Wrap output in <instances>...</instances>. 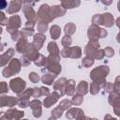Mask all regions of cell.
Masks as SVG:
<instances>
[{
	"mask_svg": "<svg viewBox=\"0 0 120 120\" xmlns=\"http://www.w3.org/2000/svg\"><path fill=\"white\" fill-rule=\"evenodd\" d=\"M104 120H116L115 118H112L110 114H106L105 117H104Z\"/></svg>",
	"mask_w": 120,
	"mask_h": 120,
	"instance_id": "obj_50",
	"label": "cell"
},
{
	"mask_svg": "<svg viewBox=\"0 0 120 120\" xmlns=\"http://www.w3.org/2000/svg\"><path fill=\"white\" fill-rule=\"evenodd\" d=\"M82 51L79 47H68L61 51V55L63 57H71V58H79L81 57Z\"/></svg>",
	"mask_w": 120,
	"mask_h": 120,
	"instance_id": "obj_7",
	"label": "cell"
},
{
	"mask_svg": "<svg viewBox=\"0 0 120 120\" xmlns=\"http://www.w3.org/2000/svg\"><path fill=\"white\" fill-rule=\"evenodd\" d=\"M32 94H33V89H32V88H28V89H26L25 91H23L22 93L19 94V98L28 99V98H30V96H32Z\"/></svg>",
	"mask_w": 120,
	"mask_h": 120,
	"instance_id": "obj_32",
	"label": "cell"
},
{
	"mask_svg": "<svg viewBox=\"0 0 120 120\" xmlns=\"http://www.w3.org/2000/svg\"><path fill=\"white\" fill-rule=\"evenodd\" d=\"M13 54H14V50L10 48V49H8L4 54L0 55V67L5 66V65L9 61V59L13 56Z\"/></svg>",
	"mask_w": 120,
	"mask_h": 120,
	"instance_id": "obj_17",
	"label": "cell"
},
{
	"mask_svg": "<svg viewBox=\"0 0 120 120\" xmlns=\"http://www.w3.org/2000/svg\"><path fill=\"white\" fill-rule=\"evenodd\" d=\"M21 108H26L28 105H29V100L26 99V98H18V103H17Z\"/></svg>",
	"mask_w": 120,
	"mask_h": 120,
	"instance_id": "obj_35",
	"label": "cell"
},
{
	"mask_svg": "<svg viewBox=\"0 0 120 120\" xmlns=\"http://www.w3.org/2000/svg\"><path fill=\"white\" fill-rule=\"evenodd\" d=\"M8 90V85L5 82H0V94L2 93H7Z\"/></svg>",
	"mask_w": 120,
	"mask_h": 120,
	"instance_id": "obj_42",
	"label": "cell"
},
{
	"mask_svg": "<svg viewBox=\"0 0 120 120\" xmlns=\"http://www.w3.org/2000/svg\"><path fill=\"white\" fill-rule=\"evenodd\" d=\"M46 69L52 72L53 75H58L61 72V66L59 65L58 62H52V61H48L47 60V65H46Z\"/></svg>",
	"mask_w": 120,
	"mask_h": 120,
	"instance_id": "obj_10",
	"label": "cell"
},
{
	"mask_svg": "<svg viewBox=\"0 0 120 120\" xmlns=\"http://www.w3.org/2000/svg\"><path fill=\"white\" fill-rule=\"evenodd\" d=\"M21 60H22V66H28L29 64H30V60L25 56V55H23V56H22V58H21Z\"/></svg>",
	"mask_w": 120,
	"mask_h": 120,
	"instance_id": "obj_47",
	"label": "cell"
},
{
	"mask_svg": "<svg viewBox=\"0 0 120 120\" xmlns=\"http://www.w3.org/2000/svg\"><path fill=\"white\" fill-rule=\"evenodd\" d=\"M38 18L39 19V21L41 22H44V23H48L52 20L51 17V14H50V8L48 5L44 4L40 7V8L38 12Z\"/></svg>",
	"mask_w": 120,
	"mask_h": 120,
	"instance_id": "obj_4",
	"label": "cell"
},
{
	"mask_svg": "<svg viewBox=\"0 0 120 120\" xmlns=\"http://www.w3.org/2000/svg\"><path fill=\"white\" fill-rule=\"evenodd\" d=\"M7 23H8V19L5 17L4 13L0 12V24L5 25V24H7Z\"/></svg>",
	"mask_w": 120,
	"mask_h": 120,
	"instance_id": "obj_45",
	"label": "cell"
},
{
	"mask_svg": "<svg viewBox=\"0 0 120 120\" xmlns=\"http://www.w3.org/2000/svg\"><path fill=\"white\" fill-rule=\"evenodd\" d=\"M9 86L14 93L19 95L24 91V88L26 86V82L23 80H22L21 78H15V79H12L10 81Z\"/></svg>",
	"mask_w": 120,
	"mask_h": 120,
	"instance_id": "obj_3",
	"label": "cell"
},
{
	"mask_svg": "<svg viewBox=\"0 0 120 120\" xmlns=\"http://www.w3.org/2000/svg\"><path fill=\"white\" fill-rule=\"evenodd\" d=\"M70 106H71V101H70V100H68V99H63V100L60 102V104H59L58 107H59L62 111H64V110L68 109Z\"/></svg>",
	"mask_w": 120,
	"mask_h": 120,
	"instance_id": "obj_30",
	"label": "cell"
},
{
	"mask_svg": "<svg viewBox=\"0 0 120 120\" xmlns=\"http://www.w3.org/2000/svg\"><path fill=\"white\" fill-rule=\"evenodd\" d=\"M29 79H30V81L32 82H38V80H39V77L36 72H31L29 74Z\"/></svg>",
	"mask_w": 120,
	"mask_h": 120,
	"instance_id": "obj_41",
	"label": "cell"
},
{
	"mask_svg": "<svg viewBox=\"0 0 120 120\" xmlns=\"http://www.w3.org/2000/svg\"><path fill=\"white\" fill-rule=\"evenodd\" d=\"M48 51L51 55H59V49L55 42H50L48 45Z\"/></svg>",
	"mask_w": 120,
	"mask_h": 120,
	"instance_id": "obj_24",
	"label": "cell"
},
{
	"mask_svg": "<svg viewBox=\"0 0 120 120\" xmlns=\"http://www.w3.org/2000/svg\"><path fill=\"white\" fill-rule=\"evenodd\" d=\"M61 4L66 8H75V7L79 6L80 5V2L79 1H76V2L75 1H66V2L64 1Z\"/></svg>",
	"mask_w": 120,
	"mask_h": 120,
	"instance_id": "obj_28",
	"label": "cell"
},
{
	"mask_svg": "<svg viewBox=\"0 0 120 120\" xmlns=\"http://www.w3.org/2000/svg\"><path fill=\"white\" fill-rule=\"evenodd\" d=\"M94 25L95 24H102V15L100 14H98V15H95L93 17V20H92Z\"/></svg>",
	"mask_w": 120,
	"mask_h": 120,
	"instance_id": "obj_38",
	"label": "cell"
},
{
	"mask_svg": "<svg viewBox=\"0 0 120 120\" xmlns=\"http://www.w3.org/2000/svg\"><path fill=\"white\" fill-rule=\"evenodd\" d=\"M75 92V82L73 80H68L67 81L66 84V94L68 96L73 95Z\"/></svg>",
	"mask_w": 120,
	"mask_h": 120,
	"instance_id": "obj_22",
	"label": "cell"
},
{
	"mask_svg": "<svg viewBox=\"0 0 120 120\" xmlns=\"http://www.w3.org/2000/svg\"><path fill=\"white\" fill-rule=\"evenodd\" d=\"M71 44V38L69 36H65L62 39V45L65 47V48H68L69 45Z\"/></svg>",
	"mask_w": 120,
	"mask_h": 120,
	"instance_id": "obj_37",
	"label": "cell"
},
{
	"mask_svg": "<svg viewBox=\"0 0 120 120\" xmlns=\"http://www.w3.org/2000/svg\"><path fill=\"white\" fill-rule=\"evenodd\" d=\"M66 10L64 8H62V7L60 6H53L52 8H50V14L52 19L53 20L55 17H59V16H63L65 14Z\"/></svg>",
	"mask_w": 120,
	"mask_h": 120,
	"instance_id": "obj_16",
	"label": "cell"
},
{
	"mask_svg": "<svg viewBox=\"0 0 120 120\" xmlns=\"http://www.w3.org/2000/svg\"><path fill=\"white\" fill-rule=\"evenodd\" d=\"M18 103V99L16 98L13 97H0V107H4V106H8V107H12L14 105H16Z\"/></svg>",
	"mask_w": 120,
	"mask_h": 120,
	"instance_id": "obj_12",
	"label": "cell"
},
{
	"mask_svg": "<svg viewBox=\"0 0 120 120\" xmlns=\"http://www.w3.org/2000/svg\"><path fill=\"white\" fill-rule=\"evenodd\" d=\"M3 48H4V45H2V44L0 43V51H2V50H3Z\"/></svg>",
	"mask_w": 120,
	"mask_h": 120,
	"instance_id": "obj_52",
	"label": "cell"
},
{
	"mask_svg": "<svg viewBox=\"0 0 120 120\" xmlns=\"http://www.w3.org/2000/svg\"><path fill=\"white\" fill-rule=\"evenodd\" d=\"M77 92L79 95H85L88 92V83L85 81L80 82V83L77 86Z\"/></svg>",
	"mask_w": 120,
	"mask_h": 120,
	"instance_id": "obj_21",
	"label": "cell"
},
{
	"mask_svg": "<svg viewBox=\"0 0 120 120\" xmlns=\"http://www.w3.org/2000/svg\"><path fill=\"white\" fill-rule=\"evenodd\" d=\"M39 89H40V92H41V96H48V95H50V91H49V89L47 87L42 86Z\"/></svg>",
	"mask_w": 120,
	"mask_h": 120,
	"instance_id": "obj_48",
	"label": "cell"
},
{
	"mask_svg": "<svg viewBox=\"0 0 120 120\" xmlns=\"http://www.w3.org/2000/svg\"><path fill=\"white\" fill-rule=\"evenodd\" d=\"M28 45H29V43H28L27 39L24 38H20V40H19L18 43H17L16 50H17L19 52H24L26 51Z\"/></svg>",
	"mask_w": 120,
	"mask_h": 120,
	"instance_id": "obj_18",
	"label": "cell"
},
{
	"mask_svg": "<svg viewBox=\"0 0 120 120\" xmlns=\"http://www.w3.org/2000/svg\"><path fill=\"white\" fill-rule=\"evenodd\" d=\"M82 102V95H75L73 98H72V100H71V103L73 105H80L81 103Z\"/></svg>",
	"mask_w": 120,
	"mask_h": 120,
	"instance_id": "obj_34",
	"label": "cell"
},
{
	"mask_svg": "<svg viewBox=\"0 0 120 120\" xmlns=\"http://www.w3.org/2000/svg\"><path fill=\"white\" fill-rule=\"evenodd\" d=\"M59 94H57L56 92H53L52 94H50L45 99H44V101H43V106L44 107H46V108H50L52 104H54L57 100H58V98H59Z\"/></svg>",
	"mask_w": 120,
	"mask_h": 120,
	"instance_id": "obj_14",
	"label": "cell"
},
{
	"mask_svg": "<svg viewBox=\"0 0 120 120\" xmlns=\"http://www.w3.org/2000/svg\"><path fill=\"white\" fill-rule=\"evenodd\" d=\"M24 114L23 112L22 111H18V110H8V112H5V116L7 119H10V120H17L20 119L21 117H22Z\"/></svg>",
	"mask_w": 120,
	"mask_h": 120,
	"instance_id": "obj_13",
	"label": "cell"
},
{
	"mask_svg": "<svg viewBox=\"0 0 120 120\" xmlns=\"http://www.w3.org/2000/svg\"><path fill=\"white\" fill-rule=\"evenodd\" d=\"M62 110L59 108V107H57V108H55L52 112V116H53V117H55V118H59V117H61V115H62Z\"/></svg>",
	"mask_w": 120,
	"mask_h": 120,
	"instance_id": "obj_39",
	"label": "cell"
},
{
	"mask_svg": "<svg viewBox=\"0 0 120 120\" xmlns=\"http://www.w3.org/2000/svg\"><path fill=\"white\" fill-rule=\"evenodd\" d=\"M104 89H105V92H112V91L113 90V85H112V83H111V82H105Z\"/></svg>",
	"mask_w": 120,
	"mask_h": 120,
	"instance_id": "obj_44",
	"label": "cell"
},
{
	"mask_svg": "<svg viewBox=\"0 0 120 120\" xmlns=\"http://www.w3.org/2000/svg\"><path fill=\"white\" fill-rule=\"evenodd\" d=\"M113 23V18L110 13H106L102 15V24H104L107 27L112 26Z\"/></svg>",
	"mask_w": 120,
	"mask_h": 120,
	"instance_id": "obj_23",
	"label": "cell"
},
{
	"mask_svg": "<svg viewBox=\"0 0 120 120\" xmlns=\"http://www.w3.org/2000/svg\"><path fill=\"white\" fill-rule=\"evenodd\" d=\"M108 73H109V68L107 66H99L97 68L92 70L90 76L94 80L95 82L101 84V83L105 82V78Z\"/></svg>",
	"mask_w": 120,
	"mask_h": 120,
	"instance_id": "obj_1",
	"label": "cell"
},
{
	"mask_svg": "<svg viewBox=\"0 0 120 120\" xmlns=\"http://www.w3.org/2000/svg\"><path fill=\"white\" fill-rule=\"evenodd\" d=\"M82 66H83V67L88 68V67H90V66H92V65L94 64V60H93V58L86 56V57H84V58L82 59Z\"/></svg>",
	"mask_w": 120,
	"mask_h": 120,
	"instance_id": "obj_33",
	"label": "cell"
},
{
	"mask_svg": "<svg viewBox=\"0 0 120 120\" xmlns=\"http://www.w3.org/2000/svg\"><path fill=\"white\" fill-rule=\"evenodd\" d=\"M66 84H67V80L65 78H61L53 85L54 90L59 91V96L60 97H62L66 94Z\"/></svg>",
	"mask_w": 120,
	"mask_h": 120,
	"instance_id": "obj_11",
	"label": "cell"
},
{
	"mask_svg": "<svg viewBox=\"0 0 120 120\" xmlns=\"http://www.w3.org/2000/svg\"><path fill=\"white\" fill-rule=\"evenodd\" d=\"M98 90H99V85H98L97 82H93L90 84V92H91V94L96 95V94L98 92Z\"/></svg>",
	"mask_w": 120,
	"mask_h": 120,
	"instance_id": "obj_36",
	"label": "cell"
},
{
	"mask_svg": "<svg viewBox=\"0 0 120 120\" xmlns=\"http://www.w3.org/2000/svg\"><path fill=\"white\" fill-rule=\"evenodd\" d=\"M107 36V31L97 27L96 25H91L88 29V37L90 39H96L97 38H104Z\"/></svg>",
	"mask_w": 120,
	"mask_h": 120,
	"instance_id": "obj_6",
	"label": "cell"
},
{
	"mask_svg": "<svg viewBox=\"0 0 120 120\" xmlns=\"http://www.w3.org/2000/svg\"><path fill=\"white\" fill-rule=\"evenodd\" d=\"M48 120H56V118H55V117H53V116H52V117H50Z\"/></svg>",
	"mask_w": 120,
	"mask_h": 120,
	"instance_id": "obj_51",
	"label": "cell"
},
{
	"mask_svg": "<svg viewBox=\"0 0 120 120\" xmlns=\"http://www.w3.org/2000/svg\"><path fill=\"white\" fill-rule=\"evenodd\" d=\"M75 30H76V26H75V24H73L71 22L66 24V26H65V31L68 35H72L75 32Z\"/></svg>",
	"mask_w": 120,
	"mask_h": 120,
	"instance_id": "obj_29",
	"label": "cell"
},
{
	"mask_svg": "<svg viewBox=\"0 0 120 120\" xmlns=\"http://www.w3.org/2000/svg\"><path fill=\"white\" fill-rule=\"evenodd\" d=\"M32 3H33V2H28V5H29V6H27V4H26L25 2H23V5H24V6H23V12H24L25 17L27 18L28 21L35 22L37 21V17H36V13H35L34 9H33L32 7L30 6Z\"/></svg>",
	"mask_w": 120,
	"mask_h": 120,
	"instance_id": "obj_8",
	"label": "cell"
},
{
	"mask_svg": "<svg viewBox=\"0 0 120 120\" xmlns=\"http://www.w3.org/2000/svg\"><path fill=\"white\" fill-rule=\"evenodd\" d=\"M17 120H27V119H17Z\"/></svg>",
	"mask_w": 120,
	"mask_h": 120,
	"instance_id": "obj_54",
	"label": "cell"
},
{
	"mask_svg": "<svg viewBox=\"0 0 120 120\" xmlns=\"http://www.w3.org/2000/svg\"><path fill=\"white\" fill-rule=\"evenodd\" d=\"M7 5H8V3H7L6 1L0 0V9H3V8H5L7 7Z\"/></svg>",
	"mask_w": 120,
	"mask_h": 120,
	"instance_id": "obj_49",
	"label": "cell"
},
{
	"mask_svg": "<svg viewBox=\"0 0 120 120\" xmlns=\"http://www.w3.org/2000/svg\"><path fill=\"white\" fill-rule=\"evenodd\" d=\"M47 28H48L47 23H44V22H39L38 23V30L40 32V34H42L43 32H45L47 30Z\"/></svg>",
	"mask_w": 120,
	"mask_h": 120,
	"instance_id": "obj_40",
	"label": "cell"
},
{
	"mask_svg": "<svg viewBox=\"0 0 120 120\" xmlns=\"http://www.w3.org/2000/svg\"><path fill=\"white\" fill-rule=\"evenodd\" d=\"M22 6V2L21 1H11L9 3V8H8V12L9 14L17 12L20 10V8Z\"/></svg>",
	"mask_w": 120,
	"mask_h": 120,
	"instance_id": "obj_20",
	"label": "cell"
},
{
	"mask_svg": "<svg viewBox=\"0 0 120 120\" xmlns=\"http://www.w3.org/2000/svg\"><path fill=\"white\" fill-rule=\"evenodd\" d=\"M1 33H2V28L0 27V34H1Z\"/></svg>",
	"mask_w": 120,
	"mask_h": 120,
	"instance_id": "obj_53",
	"label": "cell"
},
{
	"mask_svg": "<svg viewBox=\"0 0 120 120\" xmlns=\"http://www.w3.org/2000/svg\"><path fill=\"white\" fill-rule=\"evenodd\" d=\"M82 113H83V112L81 109L78 108H74V109H70L68 112H67V118L68 119H74V118H78Z\"/></svg>",
	"mask_w": 120,
	"mask_h": 120,
	"instance_id": "obj_19",
	"label": "cell"
},
{
	"mask_svg": "<svg viewBox=\"0 0 120 120\" xmlns=\"http://www.w3.org/2000/svg\"><path fill=\"white\" fill-rule=\"evenodd\" d=\"M29 106L33 111V115L37 118L41 116V102L38 99L32 100L29 102Z\"/></svg>",
	"mask_w": 120,
	"mask_h": 120,
	"instance_id": "obj_9",
	"label": "cell"
},
{
	"mask_svg": "<svg viewBox=\"0 0 120 120\" xmlns=\"http://www.w3.org/2000/svg\"><path fill=\"white\" fill-rule=\"evenodd\" d=\"M33 33H34L33 28H27V27H25L24 29L22 30V32L20 34H21V37L22 38H25L26 37H29V36L33 35Z\"/></svg>",
	"mask_w": 120,
	"mask_h": 120,
	"instance_id": "obj_31",
	"label": "cell"
},
{
	"mask_svg": "<svg viewBox=\"0 0 120 120\" xmlns=\"http://www.w3.org/2000/svg\"><path fill=\"white\" fill-rule=\"evenodd\" d=\"M20 25H21V19H20V17L18 15H13L8 20L7 30L12 35V34L18 32V28L20 27Z\"/></svg>",
	"mask_w": 120,
	"mask_h": 120,
	"instance_id": "obj_5",
	"label": "cell"
},
{
	"mask_svg": "<svg viewBox=\"0 0 120 120\" xmlns=\"http://www.w3.org/2000/svg\"><path fill=\"white\" fill-rule=\"evenodd\" d=\"M32 96L34 98H39L41 96V92H40V89L39 88H34L33 89V94Z\"/></svg>",
	"mask_w": 120,
	"mask_h": 120,
	"instance_id": "obj_46",
	"label": "cell"
},
{
	"mask_svg": "<svg viewBox=\"0 0 120 120\" xmlns=\"http://www.w3.org/2000/svg\"><path fill=\"white\" fill-rule=\"evenodd\" d=\"M103 52H104V55H106L108 57H111V56L113 55V50L112 48H110V47H107Z\"/></svg>",
	"mask_w": 120,
	"mask_h": 120,
	"instance_id": "obj_43",
	"label": "cell"
},
{
	"mask_svg": "<svg viewBox=\"0 0 120 120\" xmlns=\"http://www.w3.org/2000/svg\"><path fill=\"white\" fill-rule=\"evenodd\" d=\"M55 77H56V75H53V74H45L42 76L41 80L45 84L50 85L53 82V80L55 79Z\"/></svg>",
	"mask_w": 120,
	"mask_h": 120,
	"instance_id": "obj_26",
	"label": "cell"
},
{
	"mask_svg": "<svg viewBox=\"0 0 120 120\" xmlns=\"http://www.w3.org/2000/svg\"><path fill=\"white\" fill-rule=\"evenodd\" d=\"M45 39H46V37H45L43 34H40V33H39V34H37V35L34 36V40H33L32 45H33L37 50H39V49L42 47V45H43Z\"/></svg>",
	"mask_w": 120,
	"mask_h": 120,
	"instance_id": "obj_15",
	"label": "cell"
},
{
	"mask_svg": "<svg viewBox=\"0 0 120 120\" xmlns=\"http://www.w3.org/2000/svg\"><path fill=\"white\" fill-rule=\"evenodd\" d=\"M61 34V29L58 25H52L51 27V36H52V38L53 39H57L59 38Z\"/></svg>",
	"mask_w": 120,
	"mask_h": 120,
	"instance_id": "obj_25",
	"label": "cell"
},
{
	"mask_svg": "<svg viewBox=\"0 0 120 120\" xmlns=\"http://www.w3.org/2000/svg\"><path fill=\"white\" fill-rule=\"evenodd\" d=\"M21 69V63L18 59H12L9 63V66L5 68L3 70V75L5 77H10L16 73H18Z\"/></svg>",
	"mask_w": 120,
	"mask_h": 120,
	"instance_id": "obj_2",
	"label": "cell"
},
{
	"mask_svg": "<svg viewBox=\"0 0 120 120\" xmlns=\"http://www.w3.org/2000/svg\"><path fill=\"white\" fill-rule=\"evenodd\" d=\"M35 64L38 67H41V66H45V64L47 63V58L41 54H38V56L34 60Z\"/></svg>",
	"mask_w": 120,
	"mask_h": 120,
	"instance_id": "obj_27",
	"label": "cell"
}]
</instances>
